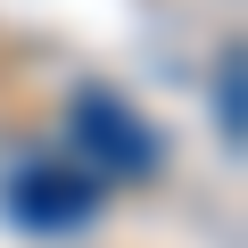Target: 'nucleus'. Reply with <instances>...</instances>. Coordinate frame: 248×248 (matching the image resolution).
<instances>
[{
  "mask_svg": "<svg viewBox=\"0 0 248 248\" xmlns=\"http://www.w3.org/2000/svg\"><path fill=\"white\" fill-rule=\"evenodd\" d=\"M66 141H75V157H83L99 182H141V174L166 166V141H157L116 91H83V99L66 108Z\"/></svg>",
  "mask_w": 248,
  "mask_h": 248,
  "instance_id": "f257e3e1",
  "label": "nucleus"
},
{
  "mask_svg": "<svg viewBox=\"0 0 248 248\" xmlns=\"http://www.w3.org/2000/svg\"><path fill=\"white\" fill-rule=\"evenodd\" d=\"M9 215L25 223V232H75V223H91L99 215V174L91 166H25V174H9Z\"/></svg>",
  "mask_w": 248,
  "mask_h": 248,
  "instance_id": "f03ea898",
  "label": "nucleus"
},
{
  "mask_svg": "<svg viewBox=\"0 0 248 248\" xmlns=\"http://www.w3.org/2000/svg\"><path fill=\"white\" fill-rule=\"evenodd\" d=\"M215 124H223V141H240V50L215 58Z\"/></svg>",
  "mask_w": 248,
  "mask_h": 248,
  "instance_id": "7ed1b4c3",
  "label": "nucleus"
}]
</instances>
